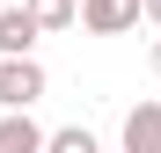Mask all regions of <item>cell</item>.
<instances>
[{"label": "cell", "instance_id": "3", "mask_svg": "<svg viewBox=\"0 0 161 153\" xmlns=\"http://www.w3.org/2000/svg\"><path fill=\"white\" fill-rule=\"evenodd\" d=\"M125 153H161V102H139L125 117Z\"/></svg>", "mask_w": 161, "mask_h": 153}, {"label": "cell", "instance_id": "7", "mask_svg": "<svg viewBox=\"0 0 161 153\" xmlns=\"http://www.w3.org/2000/svg\"><path fill=\"white\" fill-rule=\"evenodd\" d=\"M44 153H103L88 124H66V131H44Z\"/></svg>", "mask_w": 161, "mask_h": 153}, {"label": "cell", "instance_id": "9", "mask_svg": "<svg viewBox=\"0 0 161 153\" xmlns=\"http://www.w3.org/2000/svg\"><path fill=\"white\" fill-rule=\"evenodd\" d=\"M154 73H161V44H154Z\"/></svg>", "mask_w": 161, "mask_h": 153}, {"label": "cell", "instance_id": "5", "mask_svg": "<svg viewBox=\"0 0 161 153\" xmlns=\"http://www.w3.org/2000/svg\"><path fill=\"white\" fill-rule=\"evenodd\" d=\"M0 153H44V131L30 124V110H8L0 117Z\"/></svg>", "mask_w": 161, "mask_h": 153}, {"label": "cell", "instance_id": "1", "mask_svg": "<svg viewBox=\"0 0 161 153\" xmlns=\"http://www.w3.org/2000/svg\"><path fill=\"white\" fill-rule=\"evenodd\" d=\"M73 22H88V37H125L139 22V0H73Z\"/></svg>", "mask_w": 161, "mask_h": 153}, {"label": "cell", "instance_id": "6", "mask_svg": "<svg viewBox=\"0 0 161 153\" xmlns=\"http://www.w3.org/2000/svg\"><path fill=\"white\" fill-rule=\"evenodd\" d=\"M22 15L37 22V37L44 29H73V0H22Z\"/></svg>", "mask_w": 161, "mask_h": 153}, {"label": "cell", "instance_id": "4", "mask_svg": "<svg viewBox=\"0 0 161 153\" xmlns=\"http://www.w3.org/2000/svg\"><path fill=\"white\" fill-rule=\"evenodd\" d=\"M30 44H37V22L22 8H0V59H30Z\"/></svg>", "mask_w": 161, "mask_h": 153}, {"label": "cell", "instance_id": "2", "mask_svg": "<svg viewBox=\"0 0 161 153\" xmlns=\"http://www.w3.org/2000/svg\"><path fill=\"white\" fill-rule=\"evenodd\" d=\"M44 95V66L37 59H0V110H30Z\"/></svg>", "mask_w": 161, "mask_h": 153}, {"label": "cell", "instance_id": "8", "mask_svg": "<svg viewBox=\"0 0 161 153\" xmlns=\"http://www.w3.org/2000/svg\"><path fill=\"white\" fill-rule=\"evenodd\" d=\"M139 15H147V22H154V29H161V0H139Z\"/></svg>", "mask_w": 161, "mask_h": 153}]
</instances>
